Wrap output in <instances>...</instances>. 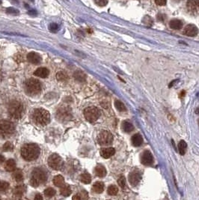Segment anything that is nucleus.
Segmentation results:
<instances>
[{"label":"nucleus","mask_w":199,"mask_h":200,"mask_svg":"<svg viewBox=\"0 0 199 200\" xmlns=\"http://www.w3.org/2000/svg\"><path fill=\"white\" fill-rule=\"evenodd\" d=\"M40 154V149L36 144H26L21 149V156L26 161L36 160Z\"/></svg>","instance_id":"f257e3e1"},{"label":"nucleus","mask_w":199,"mask_h":200,"mask_svg":"<svg viewBox=\"0 0 199 200\" xmlns=\"http://www.w3.org/2000/svg\"><path fill=\"white\" fill-rule=\"evenodd\" d=\"M32 118L35 123L41 126H45L50 121V112L44 109H37L34 111Z\"/></svg>","instance_id":"f03ea898"},{"label":"nucleus","mask_w":199,"mask_h":200,"mask_svg":"<svg viewBox=\"0 0 199 200\" xmlns=\"http://www.w3.org/2000/svg\"><path fill=\"white\" fill-rule=\"evenodd\" d=\"M47 176L44 171L40 168H35L31 173L30 184L32 187H38L46 182Z\"/></svg>","instance_id":"7ed1b4c3"},{"label":"nucleus","mask_w":199,"mask_h":200,"mask_svg":"<svg viewBox=\"0 0 199 200\" xmlns=\"http://www.w3.org/2000/svg\"><path fill=\"white\" fill-rule=\"evenodd\" d=\"M23 112H24V107L20 102L14 101L10 103L8 107V113L11 118H13L14 119L21 118Z\"/></svg>","instance_id":"20e7f679"},{"label":"nucleus","mask_w":199,"mask_h":200,"mask_svg":"<svg viewBox=\"0 0 199 200\" xmlns=\"http://www.w3.org/2000/svg\"><path fill=\"white\" fill-rule=\"evenodd\" d=\"M26 91L29 95H36L37 94L40 93L42 88V85L41 82L37 79H28L26 82Z\"/></svg>","instance_id":"39448f33"},{"label":"nucleus","mask_w":199,"mask_h":200,"mask_svg":"<svg viewBox=\"0 0 199 200\" xmlns=\"http://www.w3.org/2000/svg\"><path fill=\"white\" fill-rule=\"evenodd\" d=\"M15 127L13 123L9 121H0V137L7 138L14 133Z\"/></svg>","instance_id":"423d86ee"},{"label":"nucleus","mask_w":199,"mask_h":200,"mask_svg":"<svg viewBox=\"0 0 199 200\" xmlns=\"http://www.w3.org/2000/svg\"><path fill=\"white\" fill-rule=\"evenodd\" d=\"M84 116L87 121H89L91 123H93L99 118L100 116V112L99 109L95 107H87L84 110Z\"/></svg>","instance_id":"0eeeda50"},{"label":"nucleus","mask_w":199,"mask_h":200,"mask_svg":"<svg viewBox=\"0 0 199 200\" xmlns=\"http://www.w3.org/2000/svg\"><path fill=\"white\" fill-rule=\"evenodd\" d=\"M48 164L52 169H55V170H59L61 169L63 166V160L59 154H52L49 158Z\"/></svg>","instance_id":"6e6552de"},{"label":"nucleus","mask_w":199,"mask_h":200,"mask_svg":"<svg viewBox=\"0 0 199 200\" xmlns=\"http://www.w3.org/2000/svg\"><path fill=\"white\" fill-rule=\"evenodd\" d=\"M113 136L109 131H102L97 136V142L100 145H109L112 143Z\"/></svg>","instance_id":"1a4fd4ad"},{"label":"nucleus","mask_w":199,"mask_h":200,"mask_svg":"<svg viewBox=\"0 0 199 200\" xmlns=\"http://www.w3.org/2000/svg\"><path fill=\"white\" fill-rule=\"evenodd\" d=\"M186 8L190 14H199V0H188L186 2Z\"/></svg>","instance_id":"9d476101"},{"label":"nucleus","mask_w":199,"mask_h":200,"mask_svg":"<svg viewBox=\"0 0 199 200\" xmlns=\"http://www.w3.org/2000/svg\"><path fill=\"white\" fill-rule=\"evenodd\" d=\"M141 162L143 165L150 166L153 164V157L150 151L146 150L142 153L141 156Z\"/></svg>","instance_id":"9b49d317"},{"label":"nucleus","mask_w":199,"mask_h":200,"mask_svg":"<svg viewBox=\"0 0 199 200\" xmlns=\"http://www.w3.org/2000/svg\"><path fill=\"white\" fill-rule=\"evenodd\" d=\"M198 33V29L192 24H189L188 26H186L183 30V34L189 37L196 36Z\"/></svg>","instance_id":"f8f14e48"},{"label":"nucleus","mask_w":199,"mask_h":200,"mask_svg":"<svg viewBox=\"0 0 199 200\" xmlns=\"http://www.w3.org/2000/svg\"><path fill=\"white\" fill-rule=\"evenodd\" d=\"M27 60L34 64H38L41 62V57L38 53L31 52L27 55Z\"/></svg>","instance_id":"ddd939ff"},{"label":"nucleus","mask_w":199,"mask_h":200,"mask_svg":"<svg viewBox=\"0 0 199 200\" xmlns=\"http://www.w3.org/2000/svg\"><path fill=\"white\" fill-rule=\"evenodd\" d=\"M57 116L61 120L69 118L70 117V109L67 108V107H62V108L59 109L57 112Z\"/></svg>","instance_id":"4468645a"},{"label":"nucleus","mask_w":199,"mask_h":200,"mask_svg":"<svg viewBox=\"0 0 199 200\" xmlns=\"http://www.w3.org/2000/svg\"><path fill=\"white\" fill-rule=\"evenodd\" d=\"M140 180L141 175L139 173H136V172H133V173H130L129 176V182L133 187H136V186L138 185Z\"/></svg>","instance_id":"2eb2a0df"},{"label":"nucleus","mask_w":199,"mask_h":200,"mask_svg":"<svg viewBox=\"0 0 199 200\" xmlns=\"http://www.w3.org/2000/svg\"><path fill=\"white\" fill-rule=\"evenodd\" d=\"M115 153V149L114 148H106V149H103L100 151V155L105 159H108V158H111L113 156Z\"/></svg>","instance_id":"dca6fc26"},{"label":"nucleus","mask_w":199,"mask_h":200,"mask_svg":"<svg viewBox=\"0 0 199 200\" xmlns=\"http://www.w3.org/2000/svg\"><path fill=\"white\" fill-rule=\"evenodd\" d=\"M50 71L46 68H39L34 72V75L37 76L41 78H46L49 76Z\"/></svg>","instance_id":"f3484780"},{"label":"nucleus","mask_w":199,"mask_h":200,"mask_svg":"<svg viewBox=\"0 0 199 200\" xmlns=\"http://www.w3.org/2000/svg\"><path fill=\"white\" fill-rule=\"evenodd\" d=\"M94 173H95L97 176L100 177V178H103L106 175V169L103 166L97 165L95 167Z\"/></svg>","instance_id":"a211bd4d"},{"label":"nucleus","mask_w":199,"mask_h":200,"mask_svg":"<svg viewBox=\"0 0 199 200\" xmlns=\"http://www.w3.org/2000/svg\"><path fill=\"white\" fill-rule=\"evenodd\" d=\"M5 169L7 172H14L16 170V162L13 159L7 160L5 164Z\"/></svg>","instance_id":"6ab92c4d"},{"label":"nucleus","mask_w":199,"mask_h":200,"mask_svg":"<svg viewBox=\"0 0 199 200\" xmlns=\"http://www.w3.org/2000/svg\"><path fill=\"white\" fill-rule=\"evenodd\" d=\"M132 143L135 147H139L143 143V138L141 136V134H136L133 135L132 137Z\"/></svg>","instance_id":"aec40b11"},{"label":"nucleus","mask_w":199,"mask_h":200,"mask_svg":"<svg viewBox=\"0 0 199 200\" xmlns=\"http://www.w3.org/2000/svg\"><path fill=\"white\" fill-rule=\"evenodd\" d=\"M169 26L172 28V29H181V28L183 27V23L181 20H177V19H174V20H172L170 21Z\"/></svg>","instance_id":"412c9836"},{"label":"nucleus","mask_w":199,"mask_h":200,"mask_svg":"<svg viewBox=\"0 0 199 200\" xmlns=\"http://www.w3.org/2000/svg\"><path fill=\"white\" fill-rule=\"evenodd\" d=\"M93 190L95 193H101L104 190V184L101 182H97L93 185Z\"/></svg>","instance_id":"4be33fe9"},{"label":"nucleus","mask_w":199,"mask_h":200,"mask_svg":"<svg viewBox=\"0 0 199 200\" xmlns=\"http://www.w3.org/2000/svg\"><path fill=\"white\" fill-rule=\"evenodd\" d=\"M74 78L79 82H84L86 79V75L81 71H77L74 73Z\"/></svg>","instance_id":"5701e85b"},{"label":"nucleus","mask_w":199,"mask_h":200,"mask_svg":"<svg viewBox=\"0 0 199 200\" xmlns=\"http://www.w3.org/2000/svg\"><path fill=\"white\" fill-rule=\"evenodd\" d=\"M122 129L124 130V131H125V132L127 133H129V132H132L133 130H134V127H133V125H132V124L130 123V122H129V121H124L123 123H122Z\"/></svg>","instance_id":"b1692460"},{"label":"nucleus","mask_w":199,"mask_h":200,"mask_svg":"<svg viewBox=\"0 0 199 200\" xmlns=\"http://www.w3.org/2000/svg\"><path fill=\"white\" fill-rule=\"evenodd\" d=\"M53 184L56 187H61L65 184V179L61 175H56L53 178Z\"/></svg>","instance_id":"393cba45"},{"label":"nucleus","mask_w":199,"mask_h":200,"mask_svg":"<svg viewBox=\"0 0 199 200\" xmlns=\"http://www.w3.org/2000/svg\"><path fill=\"white\" fill-rule=\"evenodd\" d=\"M186 149H187V144H186V142L184 140L180 141V142L178 144V149L179 152H180V154L181 155H184L186 151Z\"/></svg>","instance_id":"a878e982"},{"label":"nucleus","mask_w":199,"mask_h":200,"mask_svg":"<svg viewBox=\"0 0 199 200\" xmlns=\"http://www.w3.org/2000/svg\"><path fill=\"white\" fill-rule=\"evenodd\" d=\"M80 181H81L83 184H90L91 182V175L89 173H85L80 175Z\"/></svg>","instance_id":"bb28decb"},{"label":"nucleus","mask_w":199,"mask_h":200,"mask_svg":"<svg viewBox=\"0 0 199 200\" xmlns=\"http://www.w3.org/2000/svg\"><path fill=\"white\" fill-rule=\"evenodd\" d=\"M56 79L60 82H65L68 79V75L64 71H59L56 74Z\"/></svg>","instance_id":"cd10ccee"},{"label":"nucleus","mask_w":199,"mask_h":200,"mask_svg":"<svg viewBox=\"0 0 199 200\" xmlns=\"http://www.w3.org/2000/svg\"><path fill=\"white\" fill-rule=\"evenodd\" d=\"M61 193L64 197H69L71 194V190L68 185H63L61 186Z\"/></svg>","instance_id":"c85d7f7f"},{"label":"nucleus","mask_w":199,"mask_h":200,"mask_svg":"<svg viewBox=\"0 0 199 200\" xmlns=\"http://www.w3.org/2000/svg\"><path fill=\"white\" fill-rule=\"evenodd\" d=\"M25 192V187L24 186H17L15 187L14 190V194L16 197H21L23 193Z\"/></svg>","instance_id":"c756f323"},{"label":"nucleus","mask_w":199,"mask_h":200,"mask_svg":"<svg viewBox=\"0 0 199 200\" xmlns=\"http://www.w3.org/2000/svg\"><path fill=\"white\" fill-rule=\"evenodd\" d=\"M14 177L17 182H21L23 180V174L20 169H17L14 173Z\"/></svg>","instance_id":"7c9ffc66"},{"label":"nucleus","mask_w":199,"mask_h":200,"mask_svg":"<svg viewBox=\"0 0 199 200\" xmlns=\"http://www.w3.org/2000/svg\"><path fill=\"white\" fill-rule=\"evenodd\" d=\"M114 106H115L117 110H118V111H120V112H125L126 110H127L125 105L122 103L121 101H118V100L114 101Z\"/></svg>","instance_id":"2f4dec72"},{"label":"nucleus","mask_w":199,"mask_h":200,"mask_svg":"<svg viewBox=\"0 0 199 200\" xmlns=\"http://www.w3.org/2000/svg\"><path fill=\"white\" fill-rule=\"evenodd\" d=\"M118 193V188L115 185H111L108 187V193L110 196H115Z\"/></svg>","instance_id":"473e14b6"},{"label":"nucleus","mask_w":199,"mask_h":200,"mask_svg":"<svg viewBox=\"0 0 199 200\" xmlns=\"http://www.w3.org/2000/svg\"><path fill=\"white\" fill-rule=\"evenodd\" d=\"M55 193L56 192H55V190L52 187H49L44 190V195L46 197H52L53 196H55Z\"/></svg>","instance_id":"72a5a7b5"},{"label":"nucleus","mask_w":199,"mask_h":200,"mask_svg":"<svg viewBox=\"0 0 199 200\" xmlns=\"http://www.w3.org/2000/svg\"><path fill=\"white\" fill-rule=\"evenodd\" d=\"M118 185L120 186L121 188H123V189H124L125 188V186H126V178L124 176H121L120 178H118Z\"/></svg>","instance_id":"f704fd0d"},{"label":"nucleus","mask_w":199,"mask_h":200,"mask_svg":"<svg viewBox=\"0 0 199 200\" xmlns=\"http://www.w3.org/2000/svg\"><path fill=\"white\" fill-rule=\"evenodd\" d=\"M13 145L10 142H5V143L3 145V147H2V149H3V151H11L12 149H13Z\"/></svg>","instance_id":"c9c22d12"},{"label":"nucleus","mask_w":199,"mask_h":200,"mask_svg":"<svg viewBox=\"0 0 199 200\" xmlns=\"http://www.w3.org/2000/svg\"><path fill=\"white\" fill-rule=\"evenodd\" d=\"M9 187V184L6 182H0V191H5Z\"/></svg>","instance_id":"e433bc0d"},{"label":"nucleus","mask_w":199,"mask_h":200,"mask_svg":"<svg viewBox=\"0 0 199 200\" xmlns=\"http://www.w3.org/2000/svg\"><path fill=\"white\" fill-rule=\"evenodd\" d=\"M94 2L98 6L100 7H104L108 4V0H94Z\"/></svg>","instance_id":"4c0bfd02"},{"label":"nucleus","mask_w":199,"mask_h":200,"mask_svg":"<svg viewBox=\"0 0 199 200\" xmlns=\"http://www.w3.org/2000/svg\"><path fill=\"white\" fill-rule=\"evenodd\" d=\"M49 28H50V30L52 32H56L59 30V25L56 23H51Z\"/></svg>","instance_id":"58836bf2"},{"label":"nucleus","mask_w":199,"mask_h":200,"mask_svg":"<svg viewBox=\"0 0 199 200\" xmlns=\"http://www.w3.org/2000/svg\"><path fill=\"white\" fill-rule=\"evenodd\" d=\"M7 14H18L19 11L17 10L14 9L13 8H7L6 10Z\"/></svg>","instance_id":"ea45409f"},{"label":"nucleus","mask_w":199,"mask_h":200,"mask_svg":"<svg viewBox=\"0 0 199 200\" xmlns=\"http://www.w3.org/2000/svg\"><path fill=\"white\" fill-rule=\"evenodd\" d=\"M80 197V198L83 199H89V196H88V193H87L86 191L85 190H82L81 191L80 193L78 194Z\"/></svg>","instance_id":"a19ab883"},{"label":"nucleus","mask_w":199,"mask_h":200,"mask_svg":"<svg viewBox=\"0 0 199 200\" xmlns=\"http://www.w3.org/2000/svg\"><path fill=\"white\" fill-rule=\"evenodd\" d=\"M166 2H167V0H155L156 4H157V5H159V6L166 5Z\"/></svg>","instance_id":"79ce46f5"},{"label":"nucleus","mask_w":199,"mask_h":200,"mask_svg":"<svg viewBox=\"0 0 199 200\" xmlns=\"http://www.w3.org/2000/svg\"><path fill=\"white\" fill-rule=\"evenodd\" d=\"M35 199H36V200H42L43 199V197H41V195L37 194V195H36V196H35Z\"/></svg>","instance_id":"37998d69"},{"label":"nucleus","mask_w":199,"mask_h":200,"mask_svg":"<svg viewBox=\"0 0 199 200\" xmlns=\"http://www.w3.org/2000/svg\"><path fill=\"white\" fill-rule=\"evenodd\" d=\"M5 157L2 156V155H0V164H2L3 162H5Z\"/></svg>","instance_id":"c03bdc74"},{"label":"nucleus","mask_w":199,"mask_h":200,"mask_svg":"<svg viewBox=\"0 0 199 200\" xmlns=\"http://www.w3.org/2000/svg\"><path fill=\"white\" fill-rule=\"evenodd\" d=\"M73 199L74 200H79L81 199V198H80V197H79V195H76V196H74V197H73Z\"/></svg>","instance_id":"a18cd8bd"},{"label":"nucleus","mask_w":199,"mask_h":200,"mask_svg":"<svg viewBox=\"0 0 199 200\" xmlns=\"http://www.w3.org/2000/svg\"><path fill=\"white\" fill-rule=\"evenodd\" d=\"M29 14H30V15H31V14H33V15H36V11H29Z\"/></svg>","instance_id":"49530a36"},{"label":"nucleus","mask_w":199,"mask_h":200,"mask_svg":"<svg viewBox=\"0 0 199 200\" xmlns=\"http://www.w3.org/2000/svg\"><path fill=\"white\" fill-rule=\"evenodd\" d=\"M184 95H185V92H184V91H182V93H181V97H183V96Z\"/></svg>","instance_id":"de8ad7c7"},{"label":"nucleus","mask_w":199,"mask_h":200,"mask_svg":"<svg viewBox=\"0 0 199 200\" xmlns=\"http://www.w3.org/2000/svg\"><path fill=\"white\" fill-rule=\"evenodd\" d=\"M196 114H198L199 113V108L197 109V110H196Z\"/></svg>","instance_id":"09e8293b"},{"label":"nucleus","mask_w":199,"mask_h":200,"mask_svg":"<svg viewBox=\"0 0 199 200\" xmlns=\"http://www.w3.org/2000/svg\"><path fill=\"white\" fill-rule=\"evenodd\" d=\"M174 1H176V2H180L181 0H174Z\"/></svg>","instance_id":"8fccbe9b"},{"label":"nucleus","mask_w":199,"mask_h":200,"mask_svg":"<svg viewBox=\"0 0 199 200\" xmlns=\"http://www.w3.org/2000/svg\"><path fill=\"white\" fill-rule=\"evenodd\" d=\"M1 3H2V1H1V0H0V4H1Z\"/></svg>","instance_id":"3c124183"}]
</instances>
